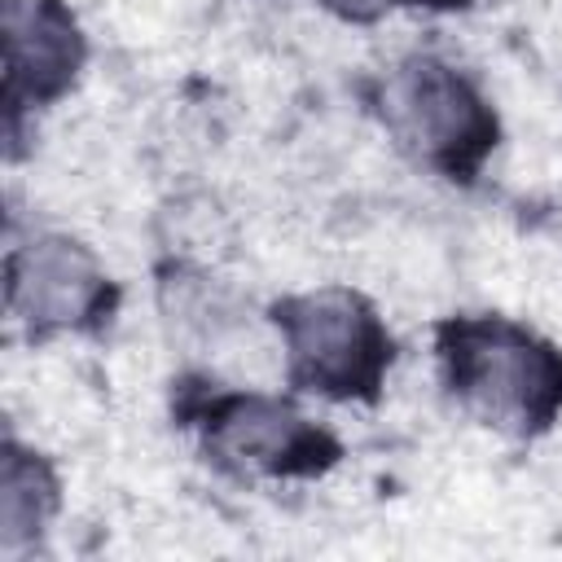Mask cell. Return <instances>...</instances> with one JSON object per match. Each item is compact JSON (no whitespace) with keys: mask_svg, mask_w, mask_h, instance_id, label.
I'll return each instance as SVG.
<instances>
[{"mask_svg":"<svg viewBox=\"0 0 562 562\" xmlns=\"http://www.w3.org/2000/svg\"><path fill=\"white\" fill-rule=\"evenodd\" d=\"M439 351L457 400L487 426L531 435L562 413V351L531 329L496 316L452 321Z\"/></svg>","mask_w":562,"mask_h":562,"instance_id":"cell-1","label":"cell"},{"mask_svg":"<svg viewBox=\"0 0 562 562\" xmlns=\"http://www.w3.org/2000/svg\"><path fill=\"white\" fill-rule=\"evenodd\" d=\"M281 325V356L299 386L351 400L373 395V386L386 373L391 338L378 321V312L356 290H307L277 307Z\"/></svg>","mask_w":562,"mask_h":562,"instance_id":"cell-2","label":"cell"},{"mask_svg":"<svg viewBox=\"0 0 562 562\" xmlns=\"http://www.w3.org/2000/svg\"><path fill=\"white\" fill-rule=\"evenodd\" d=\"M382 119L413 158L448 171L474 167L496 136V119L474 83L435 57H408L386 75Z\"/></svg>","mask_w":562,"mask_h":562,"instance_id":"cell-3","label":"cell"},{"mask_svg":"<svg viewBox=\"0 0 562 562\" xmlns=\"http://www.w3.org/2000/svg\"><path fill=\"white\" fill-rule=\"evenodd\" d=\"M211 452L246 474H303L334 457L325 430H316L294 404L246 391L211 408L206 417Z\"/></svg>","mask_w":562,"mask_h":562,"instance_id":"cell-4","label":"cell"},{"mask_svg":"<svg viewBox=\"0 0 562 562\" xmlns=\"http://www.w3.org/2000/svg\"><path fill=\"white\" fill-rule=\"evenodd\" d=\"M105 272L88 246L44 233L9 255V307L31 329H70L105 307Z\"/></svg>","mask_w":562,"mask_h":562,"instance_id":"cell-5","label":"cell"},{"mask_svg":"<svg viewBox=\"0 0 562 562\" xmlns=\"http://www.w3.org/2000/svg\"><path fill=\"white\" fill-rule=\"evenodd\" d=\"M4 66L9 88L44 101L57 97L83 66V35L61 0H4Z\"/></svg>","mask_w":562,"mask_h":562,"instance_id":"cell-6","label":"cell"},{"mask_svg":"<svg viewBox=\"0 0 562 562\" xmlns=\"http://www.w3.org/2000/svg\"><path fill=\"white\" fill-rule=\"evenodd\" d=\"M57 505V483L48 465L31 452L9 448L4 452V474H0V544L13 553L26 544L53 514Z\"/></svg>","mask_w":562,"mask_h":562,"instance_id":"cell-7","label":"cell"},{"mask_svg":"<svg viewBox=\"0 0 562 562\" xmlns=\"http://www.w3.org/2000/svg\"><path fill=\"white\" fill-rule=\"evenodd\" d=\"M334 18H342V22H373V18H382L395 0H321Z\"/></svg>","mask_w":562,"mask_h":562,"instance_id":"cell-8","label":"cell"}]
</instances>
